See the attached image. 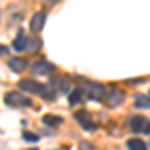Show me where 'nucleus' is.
I'll list each match as a JSON object with an SVG mask.
<instances>
[{
    "label": "nucleus",
    "mask_w": 150,
    "mask_h": 150,
    "mask_svg": "<svg viewBox=\"0 0 150 150\" xmlns=\"http://www.w3.org/2000/svg\"><path fill=\"white\" fill-rule=\"evenodd\" d=\"M4 102L8 104L10 108H28L30 106V98H26L24 94L16 92V90H12V92H6V96H4Z\"/></svg>",
    "instance_id": "f257e3e1"
},
{
    "label": "nucleus",
    "mask_w": 150,
    "mask_h": 150,
    "mask_svg": "<svg viewBox=\"0 0 150 150\" xmlns=\"http://www.w3.org/2000/svg\"><path fill=\"white\" fill-rule=\"evenodd\" d=\"M128 128L136 134H150V120L144 116H132L128 120Z\"/></svg>",
    "instance_id": "f03ea898"
},
{
    "label": "nucleus",
    "mask_w": 150,
    "mask_h": 150,
    "mask_svg": "<svg viewBox=\"0 0 150 150\" xmlns=\"http://www.w3.org/2000/svg\"><path fill=\"white\" fill-rule=\"evenodd\" d=\"M84 96H88L90 100H102L106 96V86L100 82H92V84H86L84 86Z\"/></svg>",
    "instance_id": "7ed1b4c3"
},
{
    "label": "nucleus",
    "mask_w": 150,
    "mask_h": 150,
    "mask_svg": "<svg viewBox=\"0 0 150 150\" xmlns=\"http://www.w3.org/2000/svg\"><path fill=\"white\" fill-rule=\"evenodd\" d=\"M54 70H56V66L52 62H48V60H36V62H32V72L36 76H50V74H54Z\"/></svg>",
    "instance_id": "20e7f679"
},
{
    "label": "nucleus",
    "mask_w": 150,
    "mask_h": 150,
    "mask_svg": "<svg viewBox=\"0 0 150 150\" xmlns=\"http://www.w3.org/2000/svg\"><path fill=\"white\" fill-rule=\"evenodd\" d=\"M104 100H106V106L116 108V106H120V104L124 102V92L118 90V88H112V92L108 94V96H104Z\"/></svg>",
    "instance_id": "39448f33"
},
{
    "label": "nucleus",
    "mask_w": 150,
    "mask_h": 150,
    "mask_svg": "<svg viewBox=\"0 0 150 150\" xmlns=\"http://www.w3.org/2000/svg\"><path fill=\"white\" fill-rule=\"evenodd\" d=\"M74 118H76V122H78L82 128H86V130H96V122H92V118H90V114H88L86 110L76 112Z\"/></svg>",
    "instance_id": "423d86ee"
},
{
    "label": "nucleus",
    "mask_w": 150,
    "mask_h": 150,
    "mask_svg": "<svg viewBox=\"0 0 150 150\" xmlns=\"http://www.w3.org/2000/svg\"><path fill=\"white\" fill-rule=\"evenodd\" d=\"M18 86H20V90H24V92L40 94V92H42V86H44V84H40V82L32 80V78H30V80H26V78H24V80H20V84H18Z\"/></svg>",
    "instance_id": "0eeeda50"
},
{
    "label": "nucleus",
    "mask_w": 150,
    "mask_h": 150,
    "mask_svg": "<svg viewBox=\"0 0 150 150\" xmlns=\"http://www.w3.org/2000/svg\"><path fill=\"white\" fill-rule=\"evenodd\" d=\"M44 22H46V12H36L30 20V30L32 32H40L44 28Z\"/></svg>",
    "instance_id": "6e6552de"
},
{
    "label": "nucleus",
    "mask_w": 150,
    "mask_h": 150,
    "mask_svg": "<svg viewBox=\"0 0 150 150\" xmlns=\"http://www.w3.org/2000/svg\"><path fill=\"white\" fill-rule=\"evenodd\" d=\"M50 84L58 90V94H70V92H72V86H70V82L66 80V78H58V76H56Z\"/></svg>",
    "instance_id": "1a4fd4ad"
},
{
    "label": "nucleus",
    "mask_w": 150,
    "mask_h": 150,
    "mask_svg": "<svg viewBox=\"0 0 150 150\" xmlns=\"http://www.w3.org/2000/svg\"><path fill=\"white\" fill-rule=\"evenodd\" d=\"M8 68L12 72H24L28 68V60H24V58H10L8 60Z\"/></svg>",
    "instance_id": "9d476101"
},
{
    "label": "nucleus",
    "mask_w": 150,
    "mask_h": 150,
    "mask_svg": "<svg viewBox=\"0 0 150 150\" xmlns=\"http://www.w3.org/2000/svg\"><path fill=\"white\" fill-rule=\"evenodd\" d=\"M82 100H84V90H82L80 86L72 88V92L68 94V104H70V106H78Z\"/></svg>",
    "instance_id": "9b49d317"
},
{
    "label": "nucleus",
    "mask_w": 150,
    "mask_h": 150,
    "mask_svg": "<svg viewBox=\"0 0 150 150\" xmlns=\"http://www.w3.org/2000/svg\"><path fill=\"white\" fill-rule=\"evenodd\" d=\"M40 96H42L44 100H50V102H52V100H56L58 90L52 86V84H44V86H42V92H40Z\"/></svg>",
    "instance_id": "f8f14e48"
},
{
    "label": "nucleus",
    "mask_w": 150,
    "mask_h": 150,
    "mask_svg": "<svg viewBox=\"0 0 150 150\" xmlns=\"http://www.w3.org/2000/svg\"><path fill=\"white\" fill-rule=\"evenodd\" d=\"M26 42H28L26 34H24V32H18V36H16L14 42H12V48H14L16 52H22V50H26Z\"/></svg>",
    "instance_id": "ddd939ff"
},
{
    "label": "nucleus",
    "mask_w": 150,
    "mask_h": 150,
    "mask_svg": "<svg viewBox=\"0 0 150 150\" xmlns=\"http://www.w3.org/2000/svg\"><path fill=\"white\" fill-rule=\"evenodd\" d=\"M134 106H136V108L148 110L150 108V96L148 94H136V96H134Z\"/></svg>",
    "instance_id": "4468645a"
},
{
    "label": "nucleus",
    "mask_w": 150,
    "mask_h": 150,
    "mask_svg": "<svg viewBox=\"0 0 150 150\" xmlns=\"http://www.w3.org/2000/svg\"><path fill=\"white\" fill-rule=\"evenodd\" d=\"M126 148L128 150H148V146H146V142L140 138H130L126 142Z\"/></svg>",
    "instance_id": "2eb2a0df"
},
{
    "label": "nucleus",
    "mask_w": 150,
    "mask_h": 150,
    "mask_svg": "<svg viewBox=\"0 0 150 150\" xmlns=\"http://www.w3.org/2000/svg\"><path fill=\"white\" fill-rule=\"evenodd\" d=\"M42 122H44L46 126H60V124L64 122V118H60V116H56V114H46L42 118Z\"/></svg>",
    "instance_id": "dca6fc26"
},
{
    "label": "nucleus",
    "mask_w": 150,
    "mask_h": 150,
    "mask_svg": "<svg viewBox=\"0 0 150 150\" xmlns=\"http://www.w3.org/2000/svg\"><path fill=\"white\" fill-rule=\"evenodd\" d=\"M40 46H42V42H40V38H36V36L28 38V42H26V50H28V52H36V50H40Z\"/></svg>",
    "instance_id": "f3484780"
},
{
    "label": "nucleus",
    "mask_w": 150,
    "mask_h": 150,
    "mask_svg": "<svg viewBox=\"0 0 150 150\" xmlns=\"http://www.w3.org/2000/svg\"><path fill=\"white\" fill-rule=\"evenodd\" d=\"M24 140H26V142H38V134H32V132H24Z\"/></svg>",
    "instance_id": "a211bd4d"
},
{
    "label": "nucleus",
    "mask_w": 150,
    "mask_h": 150,
    "mask_svg": "<svg viewBox=\"0 0 150 150\" xmlns=\"http://www.w3.org/2000/svg\"><path fill=\"white\" fill-rule=\"evenodd\" d=\"M4 54H8V48H6V46H2V44H0V56H4Z\"/></svg>",
    "instance_id": "6ab92c4d"
},
{
    "label": "nucleus",
    "mask_w": 150,
    "mask_h": 150,
    "mask_svg": "<svg viewBox=\"0 0 150 150\" xmlns=\"http://www.w3.org/2000/svg\"><path fill=\"white\" fill-rule=\"evenodd\" d=\"M30 150H34V148H30Z\"/></svg>",
    "instance_id": "aec40b11"
},
{
    "label": "nucleus",
    "mask_w": 150,
    "mask_h": 150,
    "mask_svg": "<svg viewBox=\"0 0 150 150\" xmlns=\"http://www.w3.org/2000/svg\"><path fill=\"white\" fill-rule=\"evenodd\" d=\"M0 16H2V14H0Z\"/></svg>",
    "instance_id": "412c9836"
},
{
    "label": "nucleus",
    "mask_w": 150,
    "mask_h": 150,
    "mask_svg": "<svg viewBox=\"0 0 150 150\" xmlns=\"http://www.w3.org/2000/svg\"><path fill=\"white\" fill-rule=\"evenodd\" d=\"M148 96H150V94H148Z\"/></svg>",
    "instance_id": "4be33fe9"
}]
</instances>
